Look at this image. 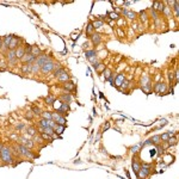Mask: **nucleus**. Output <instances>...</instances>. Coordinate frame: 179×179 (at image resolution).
<instances>
[{"mask_svg":"<svg viewBox=\"0 0 179 179\" xmlns=\"http://www.w3.org/2000/svg\"><path fill=\"white\" fill-rule=\"evenodd\" d=\"M0 158H1L3 162L6 165H10L13 162V158H12V152L10 149V147L7 146H3L1 145V150H0Z\"/></svg>","mask_w":179,"mask_h":179,"instance_id":"obj_1","label":"nucleus"},{"mask_svg":"<svg viewBox=\"0 0 179 179\" xmlns=\"http://www.w3.org/2000/svg\"><path fill=\"white\" fill-rule=\"evenodd\" d=\"M13 153H17L18 155H23V157H25V158H29V159H34L35 158V155L32 154V152L29 149V148H27V147H24V146H22V145H16L15 147H13Z\"/></svg>","mask_w":179,"mask_h":179,"instance_id":"obj_2","label":"nucleus"},{"mask_svg":"<svg viewBox=\"0 0 179 179\" xmlns=\"http://www.w3.org/2000/svg\"><path fill=\"white\" fill-rule=\"evenodd\" d=\"M140 84H141V90L142 91L146 94H149L150 91H152V79H150V76L145 73L141 76V81H140Z\"/></svg>","mask_w":179,"mask_h":179,"instance_id":"obj_3","label":"nucleus"},{"mask_svg":"<svg viewBox=\"0 0 179 179\" xmlns=\"http://www.w3.org/2000/svg\"><path fill=\"white\" fill-rule=\"evenodd\" d=\"M152 169H153L152 164H142L138 173L136 174L137 178L138 179H147L150 176V173H152Z\"/></svg>","mask_w":179,"mask_h":179,"instance_id":"obj_4","label":"nucleus"},{"mask_svg":"<svg viewBox=\"0 0 179 179\" xmlns=\"http://www.w3.org/2000/svg\"><path fill=\"white\" fill-rule=\"evenodd\" d=\"M6 60H7V65L10 66H17L18 65V59L16 57V52L15 50H7L6 52Z\"/></svg>","mask_w":179,"mask_h":179,"instance_id":"obj_5","label":"nucleus"},{"mask_svg":"<svg viewBox=\"0 0 179 179\" xmlns=\"http://www.w3.org/2000/svg\"><path fill=\"white\" fill-rule=\"evenodd\" d=\"M167 84H165L164 81H159L154 85V87H153V90H154V92L159 93V94H165V93H167Z\"/></svg>","mask_w":179,"mask_h":179,"instance_id":"obj_6","label":"nucleus"},{"mask_svg":"<svg viewBox=\"0 0 179 179\" xmlns=\"http://www.w3.org/2000/svg\"><path fill=\"white\" fill-rule=\"evenodd\" d=\"M49 61H53V56L52 55H48V54H41L40 56H38L37 59H36V61H35V63L36 65H38L40 67H42L44 63H47V62H49Z\"/></svg>","mask_w":179,"mask_h":179,"instance_id":"obj_7","label":"nucleus"},{"mask_svg":"<svg viewBox=\"0 0 179 179\" xmlns=\"http://www.w3.org/2000/svg\"><path fill=\"white\" fill-rule=\"evenodd\" d=\"M55 61H49L47 63H44V65L41 67V73L43 74H49V73H52L54 69H55Z\"/></svg>","mask_w":179,"mask_h":179,"instance_id":"obj_8","label":"nucleus"},{"mask_svg":"<svg viewBox=\"0 0 179 179\" xmlns=\"http://www.w3.org/2000/svg\"><path fill=\"white\" fill-rule=\"evenodd\" d=\"M52 120L59 125H66V117L61 116L57 112H52Z\"/></svg>","mask_w":179,"mask_h":179,"instance_id":"obj_9","label":"nucleus"},{"mask_svg":"<svg viewBox=\"0 0 179 179\" xmlns=\"http://www.w3.org/2000/svg\"><path fill=\"white\" fill-rule=\"evenodd\" d=\"M18 143L22 145V146H24V147H27V148H29V149H31L34 147V145H35L31 138H27V137H24V136H20L18 138Z\"/></svg>","mask_w":179,"mask_h":179,"instance_id":"obj_10","label":"nucleus"},{"mask_svg":"<svg viewBox=\"0 0 179 179\" xmlns=\"http://www.w3.org/2000/svg\"><path fill=\"white\" fill-rule=\"evenodd\" d=\"M20 42L22 40L17 36H13L12 37V40L10 42V45H8V50H16L18 47H20Z\"/></svg>","mask_w":179,"mask_h":179,"instance_id":"obj_11","label":"nucleus"},{"mask_svg":"<svg viewBox=\"0 0 179 179\" xmlns=\"http://www.w3.org/2000/svg\"><path fill=\"white\" fill-rule=\"evenodd\" d=\"M150 8H152V10H154V11L157 12V13L161 15V13H162V11H164V8H165V3H162V1H154Z\"/></svg>","mask_w":179,"mask_h":179,"instance_id":"obj_12","label":"nucleus"},{"mask_svg":"<svg viewBox=\"0 0 179 179\" xmlns=\"http://www.w3.org/2000/svg\"><path fill=\"white\" fill-rule=\"evenodd\" d=\"M124 80H125V75H124V73H120V74H117L116 76H115L113 86H115V87H117V88H120L121 85H122V83H123Z\"/></svg>","mask_w":179,"mask_h":179,"instance_id":"obj_13","label":"nucleus"},{"mask_svg":"<svg viewBox=\"0 0 179 179\" xmlns=\"http://www.w3.org/2000/svg\"><path fill=\"white\" fill-rule=\"evenodd\" d=\"M141 165H142V162L140 161V159H138L137 157H134V158H133L131 167H133V171H134V173H135V174H137V173H138L140 169H141Z\"/></svg>","mask_w":179,"mask_h":179,"instance_id":"obj_14","label":"nucleus"},{"mask_svg":"<svg viewBox=\"0 0 179 179\" xmlns=\"http://www.w3.org/2000/svg\"><path fill=\"white\" fill-rule=\"evenodd\" d=\"M69 110H71V109H69V104L61 103V106H60L59 109H56V112H57L59 115H61V116H66Z\"/></svg>","mask_w":179,"mask_h":179,"instance_id":"obj_15","label":"nucleus"},{"mask_svg":"<svg viewBox=\"0 0 179 179\" xmlns=\"http://www.w3.org/2000/svg\"><path fill=\"white\" fill-rule=\"evenodd\" d=\"M62 88L65 90V92H68V93H71V92H73V91H75V84L73 83V81H66V83H63L62 84Z\"/></svg>","mask_w":179,"mask_h":179,"instance_id":"obj_16","label":"nucleus"},{"mask_svg":"<svg viewBox=\"0 0 179 179\" xmlns=\"http://www.w3.org/2000/svg\"><path fill=\"white\" fill-rule=\"evenodd\" d=\"M56 79H57V81H60V83L63 84V83H66V81H69V80H71V75H69V73L65 69V71H63V72L57 76Z\"/></svg>","mask_w":179,"mask_h":179,"instance_id":"obj_17","label":"nucleus"},{"mask_svg":"<svg viewBox=\"0 0 179 179\" xmlns=\"http://www.w3.org/2000/svg\"><path fill=\"white\" fill-rule=\"evenodd\" d=\"M60 100H61V103L69 104V103H72L73 97H72V94H71V93L65 92V93H61V94H60Z\"/></svg>","mask_w":179,"mask_h":179,"instance_id":"obj_18","label":"nucleus"},{"mask_svg":"<svg viewBox=\"0 0 179 179\" xmlns=\"http://www.w3.org/2000/svg\"><path fill=\"white\" fill-rule=\"evenodd\" d=\"M122 13L124 15V17H127L128 19H130V20H134L136 18V12L134 11H130V10H127V8H123L122 10Z\"/></svg>","mask_w":179,"mask_h":179,"instance_id":"obj_19","label":"nucleus"},{"mask_svg":"<svg viewBox=\"0 0 179 179\" xmlns=\"http://www.w3.org/2000/svg\"><path fill=\"white\" fill-rule=\"evenodd\" d=\"M20 61L23 62V65H24V63H34V62L36 61V57H35L34 55H31V54H25V55L20 59Z\"/></svg>","mask_w":179,"mask_h":179,"instance_id":"obj_20","label":"nucleus"},{"mask_svg":"<svg viewBox=\"0 0 179 179\" xmlns=\"http://www.w3.org/2000/svg\"><path fill=\"white\" fill-rule=\"evenodd\" d=\"M12 37H13V35H7L3 38V50H5V52H7L8 50V45H10V42L12 40Z\"/></svg>","mask_w":179,"mask_h":179,"instance_id":"obj_21","label":"nucleus"},{"mask_svg":"<svg viewBox=\"0 0 179 179\" xmlns=\"http://www.w3.org/2000/svg\"><path fill=\"white\" fill-rule=\"evenodd\" d=\"M91 42H92L93 45H99L101 43V35L100 34H97V32L93 34L91 36Z\"/></svg>","mask_w":179,"mask_h":179,"instance_id":"obj_22","label":"nucleus"},{"mask_svg":"<svg viewBox=\"0 0 179 179\" xmlns=\"http://www.w3.org/2000/svg\"><path fill=\"white\" fill-rule=\"evenodd\" d=\"M93 68H94V69H96L98 73H100V74H101V73H103V72L105 71V68H106V67H105V65H104L103 62L97 61L96 63H93Z\"/></svg>","mask_w":179,"mask_h":179,"instance_id":"obj_23","label":"nucleus"},{"mask_svg":"<svg viewBox=\"0 0 179 179\" xmlns=\"http://www.w3.org/2000/svg\"><path fill=\"white\" fill-rule=\"evenodd\" d=\"M23 74H31L32 72V63H24L20 68Z\"/></svg>","mask_w":179,"mask_h":179,"instance_id":"obj_24","label":"nucleus"},{"mask_svg":"<svg viewBox=\"0 0 179 179\" xmlns=\"http://www.w3.org/2000/svg\"><path fill=\"white\" fill-rule=\"evenodd\" d=\"M85 34H86V37H91V36L94 34V28H93L92 22H88L87 27H86V31H85Z\"/></svg>","mask_w":179,"mask_h":179,"instance_id":"obj_25","label":"nucleus"},{"mask_svg":"<svg viewBox=\"0 0 179 179\" xmlns=\"http://www.w3.org/2000/svg\"><path fill=\"white\" fill-rule=\"evenodd\" d=\"M56 101V98H55V96L54 94H48L47 97H44V103L47 104V105H54V103Z\"/></svg>","mask_w":179,"mask_h":179,"instance_id":"obj_26","label":"nucleus"},{"mask_svg":"<svg viewBox=\"0 0 179 179\" xmlns=\"http://www.w3.org/2000/svg\"><path fill=\"white\" fill-rule=\"evenodd\" d=\"M15 52H16V57L18 59V60H20L24 55H25V49H24V47L23 45H20V47H18L16 50H15Z\"/></svg>","mask_w":179,"mask_h":179,"instance_id":"obj_27","label":"nucleus"},{"mask_svg":"<svg viewBox=\"0 0 179 179\" xmlns=\"http://www.w3.org/2000/svg\"><path fill=\"white\" fill-rule=\"evenodd\" d=\"M85 56L87 60H91L93 57H97V52L94 49H90V50H86L85 52Z\"/></svg>","mask_w":179,"mask_h":179,"instance_id":"obj_28","label":"nucleus"},{"mask_svg":"<svg viewBox=\"0 0 179 179\" xmlns=\"http://www.w3.org/2000/svg\"><path fill=\"white\" fill-rule=\"evenodd\" d=\"M41 54H42V52H41L40 47H38V45H32V48H31V55H34L37 59Z\"/></svg>","mask_w":179,"mask_h":179,"instance_id":"obj_29","label":"nucleus"},{"mask_svg":"<svg viewBox=\"0 0 179 179\" xmlns=\"http://www.w3.org/2000/svg\"><path fill=\"white\" fill-rule=\"evenodd\" d=\"M138 16H140V19H141V22H142L143 24H147V23H148L149 18H148V15H147L146 11H140Z\"/></svg>","mask_w":179,"mask_h":179,"instance_id":"obj_30","label":"nucleus"},{"mask_svg":"<svg viewBox=\"0 0 179 179\" xmlns=\"http://www.w3.org/2000/svg\"><path fill=\"white\" fill-rule=\"evenodd\" d=\"M65 69H66V68H65V67H63V66H60V67H56V68H55V69H54V71L52 72V73H53V76H54V78L56 79V78H57V76H59V75H60V74H61V73H62L63 71H65Z\"/></svg>","mask_w":179,"mask_h":179,"instance_id":"obj_31","label":"nucleus"},{"mask_svg":"<svg viewBox=\"0 0 179 179\" xmlns=\"http://www.w3.org/2000/svg\"><path fill=\"white\" fill-rule=\"evenodd\" d=\"M65 128H66V125H59V124H56L55 127H54V133L57 135H61L62 133H63V130H65Z\"/></svg>","mask_w":179,"mask_h":179,"instance_id":"obj_32","label":"nucleus"},{"mask_svg":"<svg viewBox=\"0 0 179 179\" xmlns=\"http://www.w3.org/2000/svg\"><path fill=\"white\" fill-rule=\"evenodd\" d=\"M178 143V138L177 137H170L169 140H167V142H166V145H167V147H173V146H176Z\"/></svg>","mask_w":179,"mask_h":179,"instance_id":"obj_33","label":"nucleus"},{"mask_svg":"<svg viewBox=\"0 0 179 179\" xmlns=\"http://www.w3.org/2000/svg\"><path fill=\"white\" fill-rule=\"evenodd\" d=\"M31 112L34 113V116H41V113H42L41 109L38 108V106H36V105L31 106Z\"/></svg>","mask_w":179,"mask_h":179,"instance_id":"obj_34","label":"nucleus"},{"mask_svg":"<svg viewBox=\"0 0 179 179\" xmlns=\"http://www.w3.org/2000/svg\"><path fill=\"white\" fill-rule=\"evenodd\" d=\"M150 141H152V145H160L161 143V140H160V135H154L152 138H150Z\"/></svg>","mask_w":179,"mask_h":179,"instance_id":"obj_35","label":"nucleus"},{"mask_svg":"<svg viewBox=\"0 0 179 179\" xmlns=\"http://www.w3.org/2000/svg\"><path fill=\"white\" fill-rule=\"evenodd\" d=\"M162 15H165L166 17H171L172 16V7H169L165 5V8L162 11Z\"/></svg>","mask_w":179,"mask_h":179,"instance_id":"obj_36","label":"nucleus"},{"mask_svg":"<svg viewBox=\"0 0 179 179\" xmlns=\"http://www.w3.org/2000/svg\"><path fill=\"white\" fill-rule=\"evenodd\" d=\"M141 148H142V143H140V145H137V146H135V147H131V148H130V152L133 153L134 155H136L137 153L141 150Z\"/></svg>","mask_w":179,"mask_h":179,"instance_id":"obj_37","label":"nucleus"},{"mask_svg":"<svg viewBox=\"0 0 179 179\" xmlns=\"http://www.w3.org/2000/svg\"><path fill=\"white\" fill-rule=\"evenodd\" d=\"M92 24H93V28H94V30H96V29H99V28L103 27V25H104V22H103V20L97 19V20L92 22Z\"/></svg>","mask_w":179,"mask_h":179,"instance_id":"obj_38","label":"nucleus"},{"mask_svg":"<svg viewBox=\"0 0 179 179\" xmlns=\"http://www.w3.org/2000/svg\"><path fill=\"white\" fill-rule=\"evenodd\" d=\"M108 16H109V18L112 19V20H118V19L121 18V16H120L118 13H116V12H110Z\"/></svg>","mask_w":179,"mask_h":179,"instance_id":"obj_39","label":"nucleus"},{"mask_svg":"<svg viewBox=\"0 0 179 179\" xmlns=\"http://www.w3.org/2000/svg\"><path fill=\"white\" fill-rule=\"evenodd\" d=\"M40 136H41L42 140H44V141H53V137L48 134H45V133H40Z\"/></svg>","mask_w":179,"mask_h":179,"instance_id":"obj_40","label":"nucleus"},{"mask_svg":"<svg viewBox=\"0 0 179 179\" xmlns=\"http://www.w3.org/2000/svg\"><path fill=\"white\" fill-rule=\"evenodd\" d=\"M41 116H42V118H44V120H52V112H49V111H43L42 113H41Z\"/></svg>","mask_w":179,"mask_h":179,"instance_id":"obj_41","label":"nucleus"},{"mask_svg":"<svg viewBox=\"0 0 179 179\" xmlns=\"http://www.w3.org/2000/svg\"><path fill=\"white\" fill-rule=\"evenodd\" d=\"M101 74H104V79H105V80H109V78H110L111 74H112V71L109 69V68H105V71L101 73Z\"/></svg>","mask_w":179,"mask_h":179,"instance_id":"obj_42","label":"nucleus"},{"mask_svg":"<svg viewBox=\"0 0 179 179\" xmlns=\"http://www.w3.org/2000/svg\"><path fill=\"white\" fill-rule=\"evenodd\" d=\"M38 72H41V67L34 62L32 63V72H31V74H38Z\"/></svg>","mask_w":179,"mask_h":179,"instance_id":"obj_43","label":"nucleus"},{"mask_svg":"<svg viewBox=\"0 0 179 179\" xmlns=\"http://www.w3.org/2000/svg\"><path fill=\"white\" fill-rule=\"evenodd\" d=\"M150 17L153 18V20H154V22H157L158 19H160L159 13H157V12H155L154 10H152V8H150Z\"/></svg>","mask_w":179,"mask_h":179,"instance_id":"obj_44","label":"nucleus"},{"mask_svg":"<svg viewBox=\"0 0 179 179\" xmlns=\"http://www.w3.org/2000/svg\"><path fill=\"white\" fill-rule=\"evenodd\" d=\"M129 87H130V81L125 79V80L122 83V85H121V87H120V88H123V90H128Z\"/></svg>","mask_w":179,"mask_h":179,"instance_id":"obj_45","label":"nucleus"},{"mask_svg":"<svg viewBox=\"0 0 179 179\" xmlns=\"http://www.w3.org/2000/svg\"><path fill=\"white\" fill-rule=\"evenodd\" d=\"M173 11H174V16L178 18V13H179V4H178V1H174V5H173Z\"/></svg>","mask_w":179,"mask_h":179,"instance_id":"obj_46","label":"nucleus"},{"mask_svg":"<svg viewBox=\"0 0 179 179\" xmlns=\"http://www.w3.org/2000/svg\"><path fill=\"white\" fill-rule=\"evenodd\" d=\"M170 138V136H169V134L167 133H165V134H162V135H160V140H161V142H167V140Z\"/></svg>","mask_w":179,"mask_h":179,"instance_id":"obj_47","label":"nucleus"},{"mask_svg":"<svg viewBox=\"0 0 179 179\" xmlns=\"http://www.w3.org/2000/svg\"><path fill=\"white\" fill-rule=\"evenodd\" d=\"M25 120H27V121H32L34 120V113L30 111V112H27V113H25Z\"/></svg>","mask_w":179,"mask_h":179,"instance_id":"obj_48","label":"nucleus"},{"mask_svg":"<svg viewBox=\"0 0 179 179\" xmlns=\"http://www.w3.org/2000/svg\"><path fill=\"white\" fill-rule=\"evenodd\" d=\"M6 67H7V62H5V61H0V71H5L6 69Z\"/></svg>","mask_w":179,"mask_h":179,"instance_id":"obj_49","label":"nucleus"},{"mask_svg":"<svg viewBox=\"0 0 179 179\" xmlns=\"http://www.w3.org/2000/svg\"><path fill=\"white\" fill-rule=\"evenodd\" d=\"M169 80H170V84L172 85L173 81H174V73H173V72H170V73H169Z\"/></svg>","mask_w":179,"mask_h":179,"instance_id":"obj_50","label":"nucleus"},{"mask_svg":"<svg viewBox=\"0 0 179 179\" xmlns=\"http://www.w3.org/2000/svg\"><path fill=\"white\" fill-rule=\"evenodd\" d=\"M24 128H25V124H24V123H19V124L16 125V130H17V131H18V130L20 131V130L24 129Z\"/></svg>","mask_w":179,"mask_h":179,"instance_id":"obj_51","label":"nucleus"},{"mask_svg":"<svg viewBox=\"0 0 179 179\" xmlns=\"http://www.w3.org/2000/svg\"><path fill=\"white\" fill-rule=\"evenodd\" d=\"M117 35H118L120 37H124V36H125V34H124V31H123L122 29H117Z\"/></svg>","mask_w":179,"mask_h":179,"instance_id":"obj_52","label":"nucleus"},{"mask_svg":"<svg viewBox=\"0 0 179 179\" xmlns=\"http://www.w3.org/2000/svg\"><path fill=\"white\" fill-rule=\"evenodd\" d=\"M109 128H110V123L108 122V123H106V124L104 125V128H103V130H104V131H106V130L109 129Z\"/></svg>","mask_w":179,"mask_h":179,"instance_id":"obj_53","label":"nucleus"},{"mask_svg":"<svg viewBox=\"0 0 179 179\" xmlns=\"http://www.w3.org/2000/svg\"><path fill=\"white\" fill-rule=\"evenodd\" d=\"M0 50H3V38L0 37Z\"/></svg>","mask_w":179,"mask_h":179,"instance_id":"obj_54","label":"nucleus"},{"mask_svg":"<svg viewBox=\"0 0 179 179\" xmlns=\"http://www.w3.org/2000/svg\"><path fill=\"white\" fill-rule=\"evenodd\" d=\"M99 137H100V135H99V134H98V135H97V136H96V137H94V140H96V141H98V140H99Z\"/></svg>","mask_w":179,"mask_h":179,"instance_id":"obj_55","label":"nucleus"},{"mask_svg":"<svg viewBox=\"0 0 179 179\" xmlns=\"http://www.w3.org/2000/svg\"><path fill=\"white\" fill-rule=\"evenodd\" d=\"M0 150H1V145H0Z\"/></svg>","mask_w":179,"mask_h":179,"instance_id":"obj_56","label":"nucleus"}]
</instances>
